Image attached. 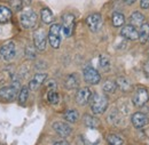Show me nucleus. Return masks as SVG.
Listing matches in <instances>:
<instances>
[{
  "label": "nucleus",
  "mask_w": 149,
  "mask_h": 145,
  "mask_svg": "<svg viewBox=\"0 0 149 145\" xmlns=\"http://www.w3.org/2000/svg\"><path fill=\"white\" fill-rule=\"evenodd\" d=\"M108 108V98L102 94H95L91 97V109L94 114H102Z\"/></svg>",
  "instance_id": "1"
},
{
  "label": "nucleus",
  "mask_w": 149,
  "mask_h": 145,
  "mask_svg": "<svg viewBox=\"0 0 149 145\" xmlns=\"http://www.w3.org/2000/svg\"><path fill=\"white\" fill-rule=\"evenodd\" d=\"M37 14L32 10H25L19 16V21L23 28L25 29H32L36 26L37 24Z\"/></svg>",
  "instance_id": "2"
},
{
  "label": "nucleus",
  "mask_w": 149,
  "mask_h": 145,
  "mask_svg": "<svg viewBox=\"0 0 149 145\" xmlns=\"http://www.w3.org/2000/svg\"><path fill=\"white\" fill-rule=\"evenodd\" d=\"M61 32H62V29L58 24H53L49 29V33H48V41L51 44V46L57 49L60 47V44H61Z\"/></svg>",
  "instance_id": "3"
},
{
  "label": "nucleus",
  "mask_w": 149,
  "mask_h": 145,
  "mask_svg": "<svg viewBox=\"0 0 149 145\" xmlns=\"http://www.w3.org/2000/svg\"><path fill=\"white\" fill-rule=\"evenodd\" d=\"M86 23H87L88 29H90L92 32H97V31L102 28L103 19H102V16H101L99 13H94V14H91L90 16H87Z\"/></svg>",
  "instance_id": "4"
},
{
  "label": "nucleus",
  "mask_w": 149,
  "mask_h": 145,
  "mask_svg": "<svg viewBox=\"0 0 149 145\" xmlns=\"http://www.w3.org/2000/svg\"><path fill=\"white\" fill-rule=\"evenodd\" d=\"M74 28V16L72 14H65L62 17V31L65 37H70L72 35Z\"/></svg>",
  "instance_id": "5"
},
{
  "label": "nucleus",
  "mask_w": 149,
  "mask_h": 145,
  "mask_svg": "<svg viewBox=\"0 0 149 145\" xmlns=\"http://www.w3.org/2000/svg\"><path fill=\"white\" fill-rule=\"evenodd\" d=\"M83 74H84V80L87 84H90V85H97L100 82V80H101L100 73L97 72L94 68H92V66L85 68Z\"/></svg>",
  "instance_id": "6"
},
{
  "label": "nucleus",
  "mask_w": 149,
  "mask_h": 145,
  "mask_svg": "<svg viewBox=\"0 0 149 145\" xmlns=\"http://www.w3.org/2000/svg\"><path fill=\"white\" fill-rule=\"evenodd\" d=\"M15 54H16V49H15V44L13 41L5 42L0 48V55L6 61H10L12 58H14Z\"/></svg>",
  "instance_id": "7"
},
{
  "label": "nucleus",
  "mask_w": 149,
  "mask_h": 145,
  "mask_svg": "<svg viewBox=\"0 0 149 145\" xmlns=\"http://www.w3.org/2000/svg\"><path fill=\"white\" fill-rule=\"evenodd\" d=\"M149 99L148 91L146 88H138L133 95V103L135 106H143Z\"/></svg>",
  "instance_id": "8"
},
{
  "label": "nucleus",
  "mask_w": 149,
  "mask_h": 145,
  "mask_svg": "<svg viewBox=\"0 0 149 145\" xmlns=\"http://www.w3.org/2000/svg\"><path fill=\"white\" fill-rule=\"evenodd\" d=\"M33 42H35V47L38 50L42 52L46 49V42H47V37L44 30H37L33 35Z\"/></svg>",
  "instance_id": "9"
},
{
  "label": "nucleus",
  "mask_w": 149,
  "mask_h": 145,
  "mask_svg": "<svg viewBox=\"0 0 149 145\" xmlns=\"http://www.w3.org/2000/svg\"><path fill=\"white\" fill-rule=\"evenodd\" d=\"M91 97H92L91 89L87 88V87H84V88H80L79 90L77 91V94H76V102L79 105H85V104H87L91 101Z\"/></svg>",
  "instance_id": "10"
},
{
  "label": "nucleus",
  "mask_w": 149,
  "mask_h": 145,
  "mask_svg": "<svg viewBox=\"0 0 149 145\" xmlns=\"http://www.w3.org/2000/svg\"><path fill=\"white\" fill-rule=\"evenodd\" d=\"M17 95V88L15 86H7L0 89V98L3 101H13Z\"/></svg>",
  "instance_id": "11"
},
{
  "label": "nucleus",
  "mask_w": 149,
  "mask_h": 145,
  "mask_svg": "<svg viewBox=\"0 0 149 145\" xmlns=\"http://www.w3.org/2000/svg\"><path fill=\"white\" fill-rule=\"evenodd\" d=\"M132 120V124L135 128H142L145 126H147L149 122L148 117L145 114V113H141V112H136L132 115L131 118Z\"/></svg>",
  "instance_id": "12"
},
{
  "label": "nucleus",
  "mask_w": 149,
  "mask_h": 145,
  "mask_svg": "<svg viewBox=\"0 0 149 145\" xmlns=\"http://www.w3.org/2000/svg\"><path fill=\"white\" fill-rule=\"evenodd\" d=\"M53 128H54V130H55L61 137H68L71 134V131H72L71 127L68 124L62 122V121H56V122H54L53 124Z\"/></svg>",
  "instance_id": "13"
},
{
  "label": "nucleus",
  "mask_w": 149,
  "mask_h": 145,
  "mask_svg": "<svg viewBox=\"0 0 149 145\" xmlns=\"http://www.w3.org/2000/svg\"><path fill=\"white\" fill-rule=\"evenodd\" d=\"M47 78V74L46 73H37L32 79L31 81L29 82V88L30 90L36 91L37 89H39V87L42 85V82L46 80Z\"/></svg>",
  "instance_id": "14"
},
{
  "label": "nucleus",
  "mask_w": 149,
  "mask_h": 145,
  "mask_svg": "<svg viewBox=\"0 0 149 145\" xmlns=\"http://www.w3.org/2000/svg\"><path fill=\"white\" fill-rule=\"evenodd\" d=\"M120 35H122V37H124L125 39H127V40H136V39H139V32L132 25H125L122 29Z\"/></svg>",
  "instance_id": "15"
},
{
  "label": "nucleus",
  "mask_w": 149,
  "mask_h": 145,
  "mask_svg": "<svg viewBox=\"0 0 149 145\" xmlns=\"http://www.w3.org/2000/svg\"><path fill=\"white\" fill-rule=\"evenodd\" d=\"M64 86H65L67 89H76L79 86V78L77 77V74H74V73L69 74L65 78Z\"/></svg>",
  "instance_id": "16"
},
{
  "label": "nucleus",
  "mask_w": 149,
  "mask_h": 145,
  "mask_svg": "<svg viewBox=\"0 0 149 145\" xmlns=\"http://www.w3.org/2000/svg\"><path fill=\"white\" fill-rule=\"evenodd\" d=\"M143 23H145V16L139 12H134L130 16V25L134 28H140Z\"/></svg>",
  "instance_id": "17"
},
{
  "label": "nucleus",
  "mask_w": 149,
  "mask_h": 145,
  "mask_svg": "<svg viewBox=\"0 0 149 145\" xmlns=\"http://www.w3.org/2000/svg\"><path fill=\"white\" fill-rule=\"evenodd\" d=\"M149 39V24L143 23L140 26V31H139V40L141 44H146Z\"/></svg>",
  "instance_id": "18"
},
{
  "label": "nucleus",
  "mask_w": 149,
  "mask_h": 145,
  "mask_svg": "<svg viewBox=\"0 0 149 145\" xmlns=\"http://www.w3.org/2000/svg\"><path fill=\"white\" fill-rule=\"evenodd\" d=\"M12 17V12L7 7L0 5V23H6Z\"/></svg>",
  "instance_id": "19"
},
{
  "label": "nucleus",
  "mask_w": 149,
  "mask_h": 145,
  "mask_svg": "<svg viewBox=\"0 0 149 145\" xmlns=\"http://www.w3.org/2000/svg\"><path fill=\"white\" fill-rule=\"evenodd\" d=\"M116 85H117V87L122 91H127V90H130V88H131L130 81H129L126 78H124V77H119V78L117 79V81H116Z\"/></svg>",
  "instance_id": "20"
},
{
  "label": "nucleus",
  "mask_w": 149,
  "mask_h": 145,
  "mask_svg": "<svg viewBox=\"0 0 149 145\" xmlns=\"http://www.w3.org/2000/svg\"><path fill=\"white\" fill-rule=\"evenodd\" d=\"M41 19L46 24H51L54 21V15L49 8H44L41 10Z\"/></svg>",
  "instance_id": "21"
},
{
  "label": "nucleus",
  "mask_w": 149,
  "mask_h": 145,
  "mask_svg": "<svg viewBox=\"0 0 149 145\" xmlns=\"http://www.w3.org/2000/svg\"><path fill=\"white\" fill-rule=\"evenodd\" d=\"M84 124H85L86 127L88 128H96L100 125L99 120L96 118L92 117V115H90V114H85L84 115Z\"/></svg>",
  "instance_id": "22"
},
{
  "label": "nucleus",
  "mask_w": 149,
  "mask_h": 145,
  "mask_svg": "<svg viewBox=\"0 0 149 145\" xmlns=\"http://www.w3.org/2000/svg\"><path fill=\"white\" fill-rule=\"evenodd\" d=\"M63 118H64L68 122L74 124V122H77V120H78V118H79V114H78V112H77L76 110H68V111L64 113Z\"/></svg>",
  "instance_id": "23"
},
{
  "label": "nucleus",
  "mask_w": 149,
  "mask_h": 145,
  "mask_svg": "<svg viewBox=\"0 0 149 145\" xmlns=\"http://www.w3.org/2000/svg\"><path fill=\"white\" fill-rule=\"evenodd\" d=\"M124 23H125V16L122 13H113V15H112V24H113V26L119 28Z\"/></svg>",
  "instance_id": "24"
},
{
  "label": "nucleus",
  "mask_w": 149,
  "mask_h": 145,
  "mask_svg": "<svg viewBox=\"0 0 149 145\" xmlns=\"http://www.w3.org/2000/svg\"><path fill=\"white\" fill-rule=\"evenodd\" d=\"M116 88H117L116 82H113L111 80H107V81L103 84V86H102L103 91H106V93H108V94L115 93V91H116Z\"/></svg>",
  "instance_id": "25"
},
{
  "label": "nucleus",
  "mask_w": 149,
  "mask_h": 145,
  "mask_svg": "<svg viewBox=\"0 0 149 145\" xmlns=\"http://www.w3.org/2000/svg\"><path fill=\"white\" fill-rule=\"evenodd\" d=\"M107 142H108V144L109 145H123L124 143V141H123V138H120L119 136H117V135H108V137H107Z\"/></svg>",
  "instance_id": "26"
},
{
  "label": "nucleus",
  "mask_w": 149,
  "mask_h": 145,
  "mask_svg": "<svg viewBox=\"0 0 149 145\" xmlns=\"http://www.w3.org/2000/svg\"><path fill=\"white\" fill-rule=\"evenodd\" d=\"M28 97H29V89L26 87H23L21 88L19 95V101L21 104H24L26 101H28Z\"/></svg>",
  "instance_id": "27"
},
{
  "label": "nucleus",
  "mask_w": 149,
  "mask_h": 145,
  "mask_svg": "<svg viewBox=\"0 0 149 145\" xmlns=\"http://www.w3.org/2000/svg\"><path fill=\"white\" fill-rule=\"evenodd\" d=\"M100 66L104 71L109 70V68H110V61H109V58L106 55H101L100 56Z\"/></svg>",
  "instance_id": "28"
},
{
  "label": "nucleus",
  "mask_w": 149,
  "mask_h": 145,
  "mask_svg": "<svg viewBox=\"0 0 149 145\" xmlns=\"http://www.w3.org/2000/svg\"><path fill=\"white\" fill-rule=\"evenodd\" d=\"M47 98H48L49 103H52V104H56V103L58 102V94L56 93L55 88H52L51 90L48 91Z\"/></svg>",
  "instance_id": "29"
},
{
  "label": "nucleus",
  "mask_w": 149,
  "mask_h": 145,
  "mask_svg": "<svg viewBox=\"0 0 149 145\" xmlns=\"http://www.w3.org/2000/svg\"><path fill=\"white\" fill-rule=\"evenodd\" d=\"M25 55H26V57L30 58V59L36 58V50H35V48H33L32 46H28V47L25 48Z\"/></svg>",
  "instance_id": "30"
},
{
  "label": "nucleus",
  "mask_w": 149,
  "mask_h": 145,
  "mask_svg": "<svg viewBox=\"0 0 149 145\" xmlns=\"http://www.w3.org/2000/svg\"><path fill=\"white\" fill-rule=\"evenodd\" d=\"M9 3H10V7L13 9H15V10H19L22 8V6H23L22 0H10Z\"/></svg>",
  "instance_id": "31"
},
{
  "label": "nucleus",
  "mask_w": 149,
  "mask_h": 145,
  "mask_svg": "<svg viewBox=\"0 0 149 145\" xmlns=\"http://www.w3.org/2000/svg\"><path fill=\"white\" fill-rule=\"evenodd\" d=\"M140 6H141V8H143V9L149 8V0H141V1H140Z\"/></svg>",
  "instance_id": "32"
},
{
  "label": "nucleus",
  "mask_w": 149,
  "mask_h": 145,
  "mask_svg": "<svg viewBox=\"0 0 149 145\" xmlns=\"http://www.w3.org/2000/svg\"><path fill=\"white\" fill-rule=\"evenodd\" d=\"M143 72L147 77H149V59L143 64Z\"/></svg>",
  "instance_id": "33"
},
{
  "label": "nucleus",
  "mask_w": 149,
  "mask_h": 145,
  "mask_svg": "<svg viewBox=\"0 0 149 145\" xmlns=\"http://www.w3.org/2000/svg\"><path fill=\"white\" fill-rule=\"evenodd\" d=\"M54 145H70L68 142H65V141H60V142H56Z\"/></svg>",
  "instance_id": "34"
},
{
  "label": "nucleus",
  "mask_w": 149,
  "mask_h": 145,
  "mask_svg": "<svg viewBox=\"0 0 149 145\" xmlns=\"http://www.w3.org/2000/svg\"><path fill=\"white\" fill-rule=\"evenodd\" d=\"M31 1H32V0H22L23 5H25V6H29V5L31 3Z\"/></svg>",
  "instance_id": "35"
},
{
  "label": "nucleus",
  "mask_w": 149,
  "mask_h": 145,
  "mask_svg": "<svg viewBox=\"0 0 149 145\" xmlns=\"http://www.w3.org/2000/svg\"><path fill=\"white\" fill-rule=\"evenodd\" d=\"M136 0H124V2L126 3V5H132V3H134Z\"/></svg>",
  "instance_id": "36"
}]
</instances>
